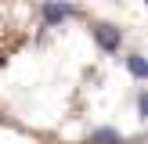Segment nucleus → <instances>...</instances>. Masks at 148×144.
I'll use <instances>...</instances> for the list:
<instances>
[{
	"label": "nucleus",
	"mask_w": 148,
	"mask_h": 144,
	"mask_svg": "<svg viewBox=\"0 0 148 144\" xmlns=\"http://www.w3.org/2000/svg\"><path fill=\"white\" fill-rule=\"evenodd\" d=\"M90 33H94V40H98V47L108 50V54H116V50H119V43H123V33H119L116 25H108V22H94Z\"/></svg>",
	"instance_id": "nucleus-1"
},
{
	"label": "nucleus",
	"mask_w": 148,
	"mask_h": 144,
	"mask_svg": "<svg viewBox=\"0 0 148 144\" xmlns=\"http://www.w3.org/2000/svg\"><path fill=\"white\" fill-rule=\"evenodd\" d=\"M72 14H76V7H69V4H54V0H43V22H47V25H58V22L72 18Z\"/></svg>",
	"instance_id": "nucleus-2"
},
{
	"label": "nucleus",
	"mask_w": 148,
	"mask_h": 144,
	"mask_svg": "<svg viewBox=\"0 0 148 144\" xmlns=\"http://www.w3.org/2000/svg\"><path fill=\"white\" fill-rule=\"evenodd\" d=\"M90 144H123V137L116 130H94L90 133Z\"/></svg>",
	"instance_id": "nucleus-3"
},
{
	"label": "nucleus",
	"mask_w": 148,
	"mask_h": 144,
	"mask_svg": "<svg viewBox=\"0 0 148 144\" xmlns=\"http://www.w3.org/2000/svg\"><path fill=\"white\" fill-rule=\"evenodd\" d=\"M127 69L134 72L137 79H145V76H148V65H145V58H141V54H130V58H127Z\"/></svg>",
	"instance_id": "nucleus-4"
}]
</instances>
